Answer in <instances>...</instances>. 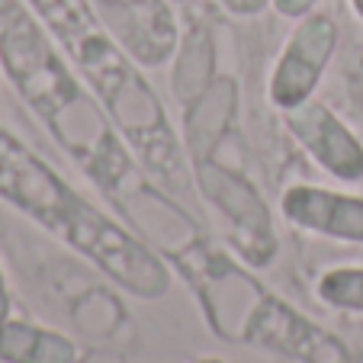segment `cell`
<instances>
[{
  "label": "cell",
  "instance_id": "2e32d148",
  "mask_svg": "<svg viewBox=\"0 0 363 363\" xmlns=\"http://www.w3.org/2000/svg\"><path fill=\"white\" fill-rule=\"evenodd\" d=\"M196 363H222V360H216V357H206V360H196Z\"/></svg>",
  "mask_w": 363,
  "mask_h": 363
},
{
  "label": "cell",
  "instance_id": "3957f363",
  "mask_svg": "<svg viewBox=\"0 0 363 363\" xmlns=\"http://www.w3.org/2000/svg\"><path fill=\"white\" fill-rule=\"evenodd\" d=\"M33 7L68 48V55L87 77L113 125L123 132L145 167L164 184H184V161L167 113L113 35L100 26L87 0H33Z\"/></svg>",
  "mask_w": 363,
  "mask_h": 363
},
{
  "label": "cell",
  "instance_id": "6da1fadb",
  "mask_svg": "<svg viewBox=\"0 0 363 363\" xmlns=\"http://www.w3.org/2000/svg\"><path fill=\"white\" fill-rule=\"evenodd\" d=\"M0 65L7 68L13 87L42 116L65 151L106 190L125 180L132 161L123 138L110 125L103 103L84 94L68 71L45 29L16 4L0 0Z\"/></svg>",
  "mask_w": 363,
  "mask_h": 363
},
{
  "label": "cell",
  "instance_id": "5bb4252c",
  "mask_svg": "<svg viewBox=\"0 0 363 363\" xmlns=\"http://www.w3.org/2000/svg\"><path fill=\"white\" fill-rule=\"evenodd\" d=\"M10 315V293H7V280H4V270H0V325L7 322Z\"/></svg>",
  "mask_w": 363,
  "mask_h": 363
},
{
  "label": "cell",
  "instance_id": "5b68a950",
  "mask_svg": "<svg viewBox=\"0 0 363 363\" xmlns=\"http://www.w3.org/2000/svg\"><path fill=\"white\" fill-rule=\"evenodd\" d=\"M337 48V26L325 13H306L293 35L283 45V55L277 58V68L270 74V103L277 110H296L306 100H312L322 71L328 68Z\"/></svg>",
  "mask_w": 363,
  "mask_h": 363
},
{
  "label": "cell",
  "instance_id": "7c38bea8",
  "mask_svg": "<svg viewBox=\"0 0 363 363\" xmlns=\"http://www.w3.org/2000/svg\"><path fill=\"white\" fill-rule=\"evenodd\" d=\"M270 4H274L277 13L289 16V20H302L308 10L315 7V0H270Z\"/></svg>",
  "mask_w": 363,
  "mask_h": 363
},
{
  "label": "cell",
  "instance_id": "8992f818",
  "mask_svg": "<svg viewBox=\"0 0 363 363\" xmlns=\"http://www.w3.org/2000/svg\"><path fill=\"white\" fill-rule=\"evenodd\" d=\"M199 184L203 193L219 206L225 219L235 225L232 241L241 251V257L257 267L274 261L277 254V238H274V225H270V213L264 199L257 196L251 184L238 174H228L225 167L216 164H199Z\"/></svg>",
  "mask_w": 363,
  "mask_h": 363
},
{
  "label": "cell",
  "instance_id": "9a60e30c",
  "mask_svg": "<svg viewBox=\"0 0 363 363\" xmlns=\"http://www.w3.org/2000/svg\"><path fill=\"white\" fill-rule=\"evenodd\" d=\"M350 4H354V13L363 20V0H350Z\"/></svg>",
  "mask_w": 363,
  "mask_h": 363
},
{
  "label": "cell",
  "instance_id": "ba28073f",
  "mask_svg": "<svg viewBox=\"0 0 363 363\" xmlns=\"http://www.w3.org/2000/svg\"><path fill=\"white\" fill-rule=\"evenodd\" d=\"M283 216L306 232L337 241L363 245V196L335 193L312 184H293L283 190Z\"/></svg>",
  "mask_w": 363,
  "mask_h": 363
},
{
  "label": "cell",
  "instance_id": "9c48e42d",
  "mask_svg": "<svg viewBox=\"0 0 363 363\" xmlns=\"http://www.w3.org/2000/svg\"><path fill=\"white\" fill-rule=\"evenodd\" d=\"M129 52L145 65H161L174 52L177 29L161 0H103Z\"/></svg>",
  "mask_w": 363,
  "mask_h": 363
},
{
  "label": "cell",
  "instance_id": "7a4b0ae2",
  "mask_svg": "<svg viewBox=\"0 0 363 363\" xmlns=\"http://www.w3.org/2000/svg\"><path fill=\"white\" fill-rule=\"evenodd\" d=\"M0 199L13 203L20 213L62 238L68 247L113 277L129 293L158 299L171 286V270L135 235L119 228L94 203L77 196L42 158L0 129Z\"/></svg>",
  "mask_w": 363,
  "mask_h": 363
},
{
  "label": "cell",
  "instance_id": "4fadbf2b",
  "mask_svg": "<svg viewBox=\"0 0 363 363\" xmlns=\"http://www.w3.org/2000/svg\"><path fill=\"white\" fill-rule=\"evenodd\" d=\"M232 13H241V16H251V13H257V10H264V4L267 0H222Z\"/></svg>",
  "mask_w": 363,
  "mask_h": 363
},
{
  "label": "cell",
  "instance_id": "277c9868",
  "mask_svg": "<svg viewBox=\"0 0 363 363\" xmlns=\"http://www.w3.org/2000/svg\"><path fill=\"white\" fill-rule=\"evenodd\" d=\"M245 341L286 354L299 363H363V354L350 350L337 335L299 315L289 302L264 296L251 312Z\"/></svg>",
  "mask_w": 363,
  "mask_h": 363
},
{
  "label": "cell",
  "instance_id": "52a82bcc",
  "mask_svg": "<svg viewBox=\"0 0 363 363\" xmlns=\"http://www.w3.org/2000/svg\"><path fill=\"white\" fill-rule=\"evenodd\" d=\"M286 129L302 148L315 158L322 171L337 180L363 177V145L335 113L318 100H306L296 110H286Z\"/></svg>",
  "mask_w": 363,
  "mask_h": 363
},
{
  "label": "cell",
  "instance_id": "8fae6325",
  "mask_svg": "<svg viewBox=\"0 0 363 363\" xmlns=\"http://www.w3.org/2000/svg\"><path fill=\"white\" fill-rule=\"evenodd\" d=\"M318 296L344 312H363V267H335L318 280Z\"/></svg>",
  "mask_w": 363,
  "mask_h": 363
},
{
  "label": "cell",
  "instance_id": "30bf717a",
  "mask_svg": "<svg viewBox=\"0 0 363 363\" xmlns=\"http://www.w3.org/2000/svg\"><path fill=\"white\" fill-rule=\"evenodd\" d=\"M77 347L58 331L29 322L0 325V363H74Z\"/></svg>",
  "mask_w": 363,
  "mask_h": 363
}]
</instances>
